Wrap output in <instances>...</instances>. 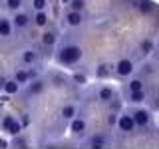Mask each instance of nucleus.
I'll return each instance as SVG.
<instances>
[{
    "mask_svg": "<svg viewBox=\"0 0 159 149\" xmlns=\"http://www.w3.org/2000/svg\"><path fill=\"white\" fill-rule=\"evenodd\" d=\"M30 22H32V16H30L28 12H14V16H12V28H16V30H24V28H28L30 26Z\"/></svg>",
    "mask_w": 159,
    "mask_h": 149,
    "instance_id": "20e7f679",
    "label": "nucleus"
},
{
    "mask_svg": "<svg viewBox=\"0 0 159 149\" xmlns=\"http://www.w3.org/2000/svg\"><path fill=\"white\" fill-rule=\"evenodd\" d=\"M137 89H143V82L141 79H131L129 82V92H137Z\"/></svg>",
    "mask_w": 159,
    "mask_h": 149,
    "instance_id": "cd10ccee",
    "label": "nucleus"
},
{
    "mask_svg": "<svg viewBox=\"0 0 159 149\" xmlns=\"http://www.w3.org/2000/svg\"><path fill=\"white\" fill-rule=\"evenodd\" d=\"M24 0H4V6H6L8 12H18L20 8H22Z\"/></svg>",
    "mask_w": 159,
    "mask_h": 149,
    "instance_id": "6ab92c4d",
    "label": "nucleus"
},
{
    "mask_svg": "<svg viewBox=\"0 0 159 149\" xmlns=\"http://www.w3.org/2000/svg\"><path fill=\"white\" fill-rule=\"evenodd\" d=\"M86 119L84 117H74V119H70V131H72V135H80L82 137L84 133H86Z\"/></svg>",
    "mask_w": 159,
    "mask_h": 149,
    "instance_id": "0eeeda50",
    "label": "nucleus"
},
{
    "mask_svg": "<svg viewBox=\"0 0 159 149\" xmlns=\"http://www.w3.org/2000/svg\"><path fill=\"white\" fill-rule=\"evenodd\" d=\"M64 20H66L68 26L78 28V26H82V24H84V14L78 12V10H68L66 16H64Z\"/></svg>",
    "mask_w": 159,
    "mask_h": 149,
    "instance_id": "6e6552de",
    "label": "nucleus"
},
{
    "mask_svg": "<svg viewBox=\"0 0 159 149\" xmlns=\"http://www.w3.org/2000/svg\"><path fill=\"white\" fill-rule=\"evenodd\" d=\"M56 42H58V36H56L54 30H46V32L42 34V46L44 48H54Z\"/></svg>",
    "mask_w": 159,
    "mask_h": 149,
    "instance_id": "ddd939ff",
    "label": "nucleus"
},
{
    "mask_svg": "<svg viewBox=\"0 0 159 149\" xmlns=\"http://www.w3.org/2000/svg\"><path fill=\"white\" fill-rule=\"evenodd\" d=\"M89 145L92 147H103L106 145V139H103V135H93L89 139Z\"/></svg>",
    "mask_w": 159,
    "mask_h": 149,
    "instance_id": "393cba45",
    "label": "nucleus"
},
{
    "mask_svg": "<svg viewBox=\"0 0 159 149\" xmlns=\"http://www.w3.org/2000/svg\"><path fill=\"white\" fill-rule=\"evenodd\" d=\"M139 50H141V56H149V54H151V50H153L151 40H143V42L139 44Z\"/></svg>",
    "mask_w": 159,
    "mask_h": 149,
    "instance_id": "412c9836",
    "label": "nucleus"
},
{
    "mask_svg": "<svg viewBox=\"0 0 159 149\" xmlns=\"http://www.w3.org/2000/svg\"><path fill=\"white\" fill-rule=\"evenodd\" d=\"M72 82H74V84H78V86H84V84L88 82V78H86V74L76 72V74H72Z\"/></svg>",
    "mask_w": 159,
    "mask_h": 149,
    "instance_id": "a878e982",
    "label": "nucleus"
},
{
    "mask_svg": "<svg viewBox=\"0 0 159 149\" xmlns=\"http://www.w3.org/2000/svg\"><path fill=\"white\" fill-rule=\"evenodd\" d=\"M52 82H54V86H64V78L58 76V74H54V76H52Z\"/></svg>",
    "mask_w": 159,
    "mask_h": 149,
    "instance_id": "c756f323",
    "label": "nucleus"
},
{
    "mask_svg": "<svg viewBox=\"0 0 159 149\" xmlns=\"http://www.w3.org/2000/svg\"><path fill=\"white\" fill-rule=\"evenodd\" d=\"M38 62V52L34 48H24L20 52V64L22 66H34Z\"/></svg>",
    "mask_w": 159,
    "mask_h": 149,
    "instance_id": "423d86ee",
    "label": "nucleus"
},
{
    "mask_svg": "<svg viewBox=\"0 0 159 149\" xmlns=\"http://www.w3.org/2000/svg\"><path fill=\"white\" fill-rule=\"evenodd\" d=\"M4 147H8V141H6V139H2V137H0V149H4Z\"/></svg>",
    "mask_w": 159,
    "mask_h": 149,
    "instance_id": "2f4dec72",
    "label": "nucleus"
},
{
    "mask_svg": "<svg viewBox=\"0 0 159 149\" xmlns=\"http://www.w3.org/2000/svg\"><path fill=\"white\" fill-rule=\"evenodd\" d=\"M117 127H119V131H123V133H131L133 127H135V121H133L131 115H121L117 119Z\"/></svg>",
    "mask_w": 159,
    "mask_h": 149,
    "instance_id": "9d476101",
    "label": "nucleus"
},
{
    "mask_svg": "<svg viewBox=\"0 0 159 149\" xmlns=\"http://www.w3.org/2000/svg\"><path fill=\"white\" fill-rule=\"evenodd\" d=\"M109 74H111V68H109L107 64H99L98 70H96V76L98 78H107Z\"/></svg>",
    "mask_w": 159,
    "mask_h": 149,
    "instance_id": "aec40b11",
    "label": "nucleus"
},
{
    "mask_svg": "<svg viewBox=\"0 0 159 149\" xmlns=\"http://www.w3.org/2000/svg\"><path fill=\"white\" fill-rule=\"evenodd\" d=\"M32 22L36 24L38 28H44V26H48V14H46V10H36V12H34V18H32Z\"/></svg>",
    "mask_w": 159,
    "mask_h": 149,
    "instance_id": "dca6fc26",
    "label": "nucleus"
},
{
    "mask_svg": "<svg viewBox=\"0 0 159 149\" xmlns=\"http://www.w3.org/2000/svg\"><path fill=\"white\" fill-rule=\"evenodd\" d=\"M131 117H133V121H135V125H147L149 123V111L147 109H137Z\"/></svg>",
    "mask_w": 159,
    "mask_h": 149,
    "instance_id": "2eb2a0df",
    "label": "nucleus"
},
{
    "mask_svg": "<svg viewBox=\"0 0 159 149\" xmlns=\"http://www.w3.org/2000/svg\"><path fill=\"white\" fill-rule=\"evenodd\" d=\"M34 78H38V72H36V70H32V68H28V70L26 68H18L16 72H14V78L12 79H16L20 86H26L30 79H34Z\"/></svg>",
    "mask_w": 159,
    "mask_h": 149,
    "instance_id": "7ed1b4c3",
    "label": "nucleus"
},
{
    "mask_svg": "<svg viewBox=\"0 0 159 149\" xmlns=\"http://www.w3.org/2000/svg\"><path fill=\"white\" fill-rule=\"evenodd\" d=\"M46 6H48V0H32L34 12H36V10H46Z\"/></svg>",
    "mask_w": 159,
    "mask_h": 149,
    "instance_id": "bb28decb",
    "label": "nucleus"
},
{
    "mask_svg": "<svg viewBox=\"0 0 159 149\" xmlns=\"http://www.w3.org/2000/svg\"><path fill=\"white\" fill-rule=\"evenodd\" d=\"M98 99H99V102H103V103L111 102V99H113V89L111 88H102L98 92Z\"/></svg>",
    "mask_w": 159,
    "mask_h": 149,
    "instance_id": "a211bd4d",
    "label": "nucleus"
},
{
    "mask_svg": "<svg viewBox=\"0 0 159 149\" xmlns=\"http://www.w3.org/2000/svg\"><path fill=\"white\" fill-rule=\"evenodd\" d=\"M20 125L28 127L30 125V113H22V119H20Z\"/></svg>",
    "mask_w": 159,
    "mask_h": 149,
    "instance_id": "c85d7f7f",
    "label": "nucleus"
},
{
    "mask_svg": "<svg viewBox=\"0 0 159 149\" xmlns=\"http://www.w3.org/2000/svg\"><path fill=\"white\" fill-rule=\"evenodd\" d=\"M2 92L6 93V96H16V93L20 92V84L16 82V79H6L2 86Z\"/></svg>",
    "mask_w": 159,
    "mask_h": 149,
    "instance_id": "4468645a",
    "label": "nucleus"
},
{
    "mask_svg": "<svg viewBox=\"0 0 159 149\" xmlns=\"http://www.w3.org/2000/svg\"><path fill=\"white\" fill-rule=\"evenodd\" d=\"M68 6H70V10H78V12H82V10L86 8V0H70Z\"/></svg>",
    "mask_w": 159,
    "mask_h": 149,
    "instance_id": "5701e85b",
    "label": "nucleus"
},
{
    "mask_svg": "<svg viewBox=\"0 0 159 149\" xmlns=\"http://www.w3.org/2000/svg\"><path fill=\"white\" fill-rule=\"evenodd\" d=\"M0 129H2L4 133H8V135H20L22 133V125H20V119H16L14 115H4L2 121H0Z\"/></svg>",
    "mask_w": 159,
    "mask_h": 149,
    "instance_id": "f03ea898",
    "label": "nucleus"
},
{
    "mask_svg": "<svg viewBox=\"0 0 159 149\" xmlns=\"http://www.w3.org/2000/svg\"><path fill=\"white\" fill-rule=\"evenodd\" d=\"M133 6H137V10H139L141 14H149L153 8H155V6H153V2H151V0H137V2L133 4Z\"/></svg>",
    "mask_w": 159,
    "mask_h": 149,
    "instance_id": "f3484780",
    "label": "nucleus"
},
{
    "mask_svg": "<svg viewBox=\"0 0 159 149\" xmlns=\"http://www.w3.org/2000/svg\"><path fill=\"white\" fill-rule=\"evenodd\" d=\"M12 20L6 16H0V38H10L12 36Z\"/></svg>",
    "mask_w": 159,
    "mask_h": 149,
    "instance_id": "9b49d317",
    "label": "nucleus"
},
{
    "mask_svg": "<svg viewBox=\"0 0 159 149\" xmlns=\"http://www.w3.org/2000/svg\"><path fill=\"white\" fill-rule=\"evenodd\" d=\"M26 145H28V141L22 135H14V139L8 143V147H26Z\"/></svg>",
    "mask_w": 159,
    "mask_h": 149,
    "instance_id": "4be33fe9",
    "label": "nucleus"
},
{
    "mask_svg": "<svg viewBox=\"0 0 159 149\" xmlns=\"http://www.w3.org/2000/svg\"><path fill=\"white\" fill-rule=\"evenodd\" d=\"M62 2H64V4H68V2H70V0H62Z\"/></svg>",
    "mask_w": 159,
    "mask_h": 149,
    "instance_id": "473e14b6",
    "label": "nucleus"
},
{
    "mask_svg": "<svg viewBox=\"0 0 159 149\" xmlns=\"http://www.w3.org/2000/svg\"><path fill=\"white\" fill-rule=\"evenodd\" d=\"M129 99H131L133 103H139V102H143V99H145V92H143V89L131 92V93H129Z\"/></svg>",
    "mask_w": 159,
    "mask_h": 149,
    "instance_id": "b1692460",
    "label": "nucleus"
},
{
    "mask_svg": "<svg viewBox=\"0 0 159 149\" xmlns=\"http://www.w3.org/2000/svg\"><path fill=\"white\" fill-rule=\"evenodd\" d=\"M44 89H46V82L44 79H40V78H34V79H30V82L26 84V96H38V93H42Z\"/></svg>",
    "mask_w": 159,
    "mask_h": 149,
    "instance_id": "39448f33",
    "label": "nucleus"
},
{
    "mask_svg": "<svg viewBox=\"0 0 159 149\" xmlns=\"http://www.w3.org/2000/svg\"><path fill=\"white\" fill-rule=\"evenodd\" d=\"M116 74L117 76H131L133 74V62L131 60H119L117 66H116Z\"/></svg>",
    "mask_w": 159,
    "mask_h": 149,
    "instance_id": "1a4fd4ad",
    "label": "nucleus"
},
{
    "mask_svg": "<svg viewBox=\"0 0 159 149\" xmlns=\"http://www.w3.org/2000/svg\"><path fill=\"white\" fill-rule=\"evenodd\" d=\"M60 115H62L64 121H70V119H74L78 115V106L76 103H66V106L62 107V111H60Z\"/></svg>",
    "mask_w": 159,
    "mask_h": 149,
    "instance_id": "f8f14e48",
    "label": "nucleus"
},
{
    "mask_svg": "<svg viewBox=\"0 0 159 149\" xmlns=\"http://www.w3.org/2000/svg\"><path fill=\"white\" fill-rule=\"evenodd\" d=\"M107 123H109V125H113V123H117V117H116V113H109V115H107Z\"/></svg>",
    "mask_w": 159,
    "mask_h": 149,
    "instance_id": "7c9ffc66",
    "label": "nucleus"
},
{
    "mask_svg": "<svg viewBox=\"0 0 159 149\" xmlns=\"http://www.w3.org/2000/svg\"><path fill=\"white\" fill-rule=\"evenodd\" d=\"M82 48L76 46V44H66V46H62L58 50L56 54V60L58 64H62V66H76V64L82 60Z\"/></svg>",
    "mask_w": 159,
    "mask_h": 149,
    "instance_id": "f257e3e1",
    "label": "nucleus"
}]
</instances>
